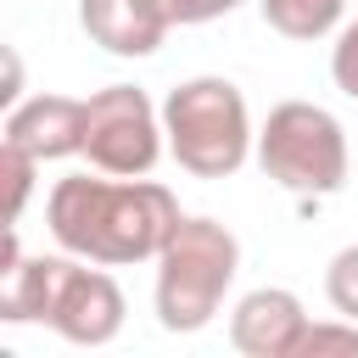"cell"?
Returning a JSON list of instances; mask_svg holds the SVG:
<instances>
[{"label":"cell","mask_w":358,"mask_h":358,"mask_svg":"<svg viewBox=\"0 0 358 358\" xmlns=\"http://www.w3.org/2000/svg\"><path fill=\"white\" fill-rule=\"evenodd\" d=\"M179 218L185 213L173 201V190L145 173H101V179L67 173L45 196V224H50L56 246L73 257L106 263V268L157 257Z\"/></svg>","instance_id":"1"},{"label":"cell","mask_w":358,"mask_h":358,"mask_svg":"<svg viewBox=\"0 0 358 358\" xmlns=\"http://www.w3.org/2000/svg\"><path fill=\"white\" fill-rule=\"evenodd\" d=\"M151 263H157V324L173 336H196L218 319L241 274V241L218 218H179Z\"/></svg>","instance_id":"2"},{"label":"cell","mask_w":358,"mask_h":358,"mask_svg":"<svg viewBox=\"0 0 358 358\" xmlns=\"http://www.w3.org/2000/svg\"><path fill=\"white\" fill-rule=\"evenodd\" d=\"M162 134H168V157L196 179H229L257 151L246 95L218 73H201V78H185L168 90Z\"/></svg>","instance_id":"3"},{"label":"cell","mask_w":358,"mask_h":358,"mask_svg":"<svg viewBox=\"0 0 358 358\" xmlns=\"http://www.w3.org/2000/svg\"><path fill=\"white\" fill-rule=\"evenodd\" d=\"M257 168L291 196H336L347 185V129L313 101H280L257 129Z\"/></svg>","instance_id":"4"},{"label":"cell","mask_w":358,"mask_h":358,"mask_svg":"<svg viewBox=\"0 0 358 358\" xmlns=\"http://www.w3.org/2000/svg\"><path fill=\"white\" fill-rule=\"evenodd\" d=\"M162 151V112L140 84H106L84 101V157L95 173H151Z\"/></svg>","instance_id":"5"},{"label":"cell","mask_w":358,"mask_h":358,"mask_svg":"<svg viewBox=\"0 0 358 358\" xmlns=\"http://www.w3.org/2000/svg\"><path fill=\"white\" fill-rule=\"evenodd\" d=\"M123 291L106 274V263L90 268V257H50V285H45V313L39 324H50L62 341L73 347H106L123 330Z\"/></svg>","instance_id":"6"},{"label":"cell","mask_w":358,"mask_h":358,"mask_svg":"<svg viewBox=\"0 0 358 358\" xmlns=\"http://www.w3.org/2000/svg\"><path fill=\"white\" fill-rule=\"evenodd\" d=\"M302 330H308L302 296L285 285H257L229 308V347L246 358H296Z\"/></svg>","instance_id":"7"},{"label":"cell","mask_w":358,"mask_h":358,"mask_svg":"<svg viewBox=\"0 0 358 358\" xmlns=\"http://www.w3.org/2000/svg\"><path fill=\"white\" fill-rule=\"evenodd\" d=\"M6 145H22L39 162L84 157V101L78 95H28L6 106Z\"/></svg>","instance_id":"8"},{"label":"cell","mask_w":358,"mask_h":358,"mask_svg":"<svg viewBox=\"0 0 358 358\" xmlns=\"http://www.w3.org/2000/svg\"><path fill=\"white\" fill-rule=\"evenodd\" d=\"M78 22H84V34H90L101 50L129 56V62L151 56V50L168 39V28H173V22L157 11V0H78Z\"/></svg>","instance_id":"9"},{"label":"cell","mask_w":358,"mask_h":358,"mask_svg":"<svg viewBox=\"0 0 358 358\" xmlns=\"http://www.w3.org/2000/svg\"><path fill=\"white\" fill-rule=\"evenodd\" d=\"M257 11L285 39H324V34L341 28L347 0H257Z\"/></svg>","instance_id":"10"},{"label":"cell","mask_w":358,"mask_h":358,"mask_svg":"<svg viewBox=\"0 0 358 358\" xmlns=\"http://www.w3.org/2000/svg\"><path fill=\"white\" fill-rule=\"evenodd\" d=\"M34 168H39V157H28L22 145H6V140H0V173H6V224H17V218H22L28 190H34Z\"/></svg>","instance_id":"11"},{"label":"cell","mask_w":358,"mask_h":358,"mask_svg":"<svg viewBox=\"0 0 358 358\" xmlns=\"http://www.w3.org/2000/svg\"><path fill=\"white\" fill-rule=\"evenodd\" d=\"M319 352H347V358H358V319H324V324L308 319V330H302V341H296V358H319Z\"/></svg>","instance_id":"12"},{"label":"cell","mask_w":358,"mask_h":358,"mask_svg":"<svg viewBox=\"0 0 358 358\" xmlns=\"http://www.w3.org/2000/svg\"><path fill=\"white\" fill-rule=\"evenodd\" d=\"M324 296L341 319H358V246H341L324 268Z\"/></svg>","instance_id":"13"},{"label":"cell","mask_w":358,"mask_h":358,"mask_svg":"<svg viewBox=\"0 0 358 358\" xmlns=\"http://www.w3.org/2000/svg\"><path fill=\"white\" fill-rule=\"evenodd\" d=\"M330 78L347 101H358V17L336 28V45H330Z\"/></svg>","instance_id":"14"},{"label":"cell","mask_w":358,"mask_h":358,"mask_svg":"<svg viewBox=\"0 0 358 358\" xmlns=\"http://www.w3.org/2000/svg\"><path fill=\"white\" fill-rule=\"evenodd\" d=\"M235 6H246V0H157V11H162L173 28H190V22H213V17H229Z\"/></svg>","instance_id":"15"}]
</instances>
